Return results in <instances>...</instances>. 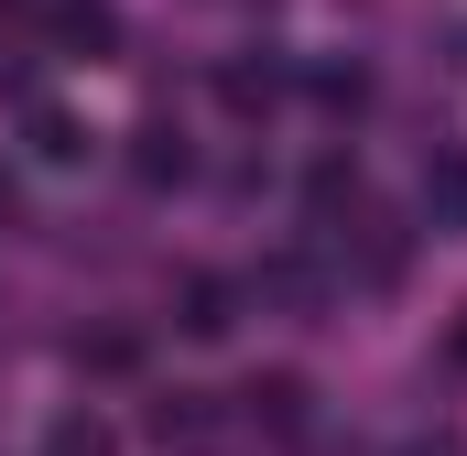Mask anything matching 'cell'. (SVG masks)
<instances>
[{
    "label": "cell",
    "mask_w": 467,
    "mask_h": 456,
    "mask_svg": "<svg viewBox=\"0 0 467 456\" xmlns=\"http://www.w3.org/2000/svg\"><path fill=\"white\" fill-rule=\"evenodd\" d=\"M250 294H261V305L316 316V305H327V272H316V261H261V283H250Z\"/></svg>",
    "instance_id": "8992f818"
},
{
    "label": "cell",
    "mask_w": 467,
    "mask_h": 456,
    "mask_svg": "<svg viewBox=\"0 0 467 456\" xmlns=\"http://www.w3.org/2000/svg\"><path fill=\"white\" fill-rule=\"evenodd\" d=\"M44 456H119V435H109V413H55Z\"/></svg>",
    "instance_id": "30bf717a"
},
{
    "label": "cell",
    "mask_w": 467,
    "mask_h": 456,
    "mask_svg": "<svg viewBox=\"0 0 467 456\" xmlns=\"http://www.w3.org/2000/svg\"><path fill=\"white\" fill-rule=\"evenodd\" d=\"M55 44H66V55H109V44H119L109 0H66V11H55Z\"/></svg>",
    "instance_id": "9c48e42d"
},
{
    "label": "cell",
    "mask_w": 467,
    "mask_h": 456,
    "mask_svg": "<svg viewBox=\"0 0 467 456\" xmlns=\"http://www.w3.org/2000/svg\"><path fill=\"white\" fill-rule=\"evenodd\" d=\"M446 369H457V380H467V305H457V316H446Z\"/></svg>",
    "instance_id": "4fadbf2b"
},
{
    "label": "cell",
    "mask_w": 467,
    "mask_h": 456,
    "mask_svg": "<svg viewBox=\"0 0 467 456\" xmlns=\"http://www.w3.org/2000/svg\"><path fill=\"white\" fill-rule=\"evenodd\" d=\"M305 88H316V109H369V66H316V77H305Z\"/></svg>",
    "instance_id": "8fae6325"
},
{
    "label": "cell",
    "mask_w": 467,
    "mask_h": 456,
    "mask_svg": "<svg viewBox=\"0 0 467 456\" xmlns=\"http://www.w3.org/2000/svg\"><path fill=\"white\" fill-rule=\"evenodd\" d=\"M305 402H316V391H305V380H294V369H261V380H250V391H239V413H250V424H261V435H305V424H316V413H305Z\"/></svg>",
    "instance_id": "277c9868"
},
{
    "label": "cell",
    "mask_w": 467,
    "mask_h": 456,
    "mask_svg": "<svg viewBox=\"0 0 467 456\" xmlns=\"http://www.w3.org/2000/svg\"><path fill=\"white\" fill-rule=\"evenodd\" d=\"M22 130H33V152H44V163H88V119H77V109L33 98V119H22Z\"/></svg>",
    "instance_id": "52a82bcc"
},
{
    "label": "cell",
    "mask_w": 467,
    "mask_h": 456,
    "mask_svg": "<svg viewBox=\"0 0 467 456\" xmlns=\"http://www.w3.org/2000/svg\"><path fill=\"white\" fill-rule=\"evenodd\" d=\"M283 88H294V66H283L272 44H239L229 66H218V109H229V119H272Z\"/></svg>",
    "instance_id": "6da1fadb"
},
{
    "label": "cell",
    "mask_w": 467,
    "mask_h": 456,
    "mask_svg": "<svg viewBox=\"0 0 467 456\" xmlns=\"http://www.w3.org/2000/svg\"><path fill=\"white\" fill-rule=\"evenodd\" d=\"M402 456H467V435H457V424H435V435H413Z\"/></svg>",
    "instance_id": "7c38bea8"
},
{
    "label": "cell",
    "mask_w": 467,
    "mask_h": 456,
    "mask_svg": "<svg viewBox=\"0 0 467 456\" xmlns=\"http://www.w3.org/2000/svg\"><path fill=\"white\" fill-rule=\"evenodd\" d=\"M152 435H163V446H207V435H218L207 391H163V402H152Z\"/></svg>",
    "instance_id": "ba28073f"
},
{
    "label": "cell",
    "mask_w": 467,
    "mask_h": 456,
    "mask_svg": "<svg viewBox=\"0 0 467 456\" xmlns=\"http://www.w3.org/2000/svg\"><path fill=\"white\" fill-rule=\"evenodd\" d=\"M424 228L467 239V141H435L424 152Z\"/></svg>",
    "instance_id": "3957f363"
},
{
    "label": "cell",
    "mask_w": 467,
    "mask_h": 456,
    "mask_svg": "<svg viewBox=\"0 0 467 456\" xmlns=\"http://www.w3.org/2000/svg\"><path fill=\"white\" fill-rule=\"evenodd\" d=\"M11 218H22V185H11V163H0V228H11Z\"/></svg>",
    "instance_id": "5bb4252c"
},
{
    "label": "cell",
    "mask_w": 467,
    "mask_h": 456,
    "mask_svg": "<svg viewBox=\"0 0 467 456\" xmlns=\"http://www.w3.org/2000/svg\"><path fill=\"white\" fill-rule=\"evenodd\" d=\"M130 174H141V185H185V174H196L185 130H174V119H141V130H130Z\"/></svg>",
    "instance_id": "5b68a950"
},
{
    "label": "cell",
    "mask_w": 467,
    "mask_h": 456,
    "mask_svg": "<svg viewBox=\"0 0 467 456\" xmlns=\"http://www.w3.org/2000/svg\"><path fill=\"white\" fill-rule=\"evenodd\" d=\"M239 305H250V294H239L229 272H185V283H174V326H185V337H229Z\"/></svg>",
    "instance_id": "7a4b0ae2"
}]
</instances>
